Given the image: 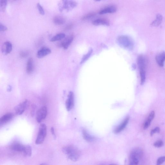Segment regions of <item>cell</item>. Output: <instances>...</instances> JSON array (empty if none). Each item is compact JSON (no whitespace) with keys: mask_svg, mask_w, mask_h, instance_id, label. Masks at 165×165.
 Masks as SVG:
<instances>
[{"mask_svg":"<svg viewBox=\"0 0 165 165\" xmlns=\"http://www.w3.org/2000/svg\"><path fill=\"white\" fill-rule=\"evenodd\" d=\"M62 151L70 160L73 162L77 161L81 156V152L75 146L68 145L63 147Z\"/></svg>","mask_w":165,"mask_h":165,"instance_id":"1","label":"cell"},{"mask_svg":"<svg viewBox=\"0 0 165 165\" xmlns=\"http://www.w3.org/2000/svg\"><path fill=\"white\" fill-rule=\"evenodd\" d=\"M117 42L122 48L128 50H133L134 44L132 38L128 36L123 35L117 39Z\"/></svg>","mask_w":165,"mask_h":165,"instance_id":"2","label":"cell"},{"mask_svg":"<svg viewBox=\"0 0 165 165\" xmlns=\"http://www.w3.org/2000/svg\"><path fill=\"white\" fill-rule=\"evenodd\" d=\"M77 3L72 1H62L59 3V9L61 12H67L77 6Z\"/></svg>","mask_w":165,"mask_h":165,"instance_id":"3","label":"cell"},{"mask_svg":"<svg viewBox=\"0 0 165 165\" xmlns=\"http://www.w3.org/2000/svg\"><path fill=\"white\" fill-rule=\"evenodd\" d=\"M47 134V127L44 123L41 124L40 125L38 136L35 143L37 145L42 144L46 137Z\"/></svg>","mask_w":165,"mask_h":165,"instance_id":"4","label":"cell"},{"mask_svg":"<svg viewBox=\"0 0 165 165\" xmlns=\"http://www.w3.org/2000/svg\"><path fill=\"white\" fill-rule=\"evenodd\" d=\"M146 61L145 58L143 55H140L138 57V63L141 78H144L145 76Z\"/></svg>","mask_w":165,"mask_h":165,"instance_id":"5","label":"cell"},{"mask_svg":"<svg viewBox=\"0 0 165 165\" xmlns=\"http://www.w3.org/2000/svg\"><path fill=\"white\" fill-rule=\"evenodd\" d=\"M47 115H48V108L46 106H43L37 112L36 119L38 122L40 123L42 122L46 119Z\"/></svg>","mask_w":165,"mask_h":165,"instance_id":"6","label":"cell"},{"mask_svg":"<svg viewBox=\"0 0 165 165\" xmlns=\"http://www.w3.org/2000/svg\"><path fill=\"white\" fill-rule=\"evenodd\" d=\"M143 155V150L140 148H136L133 150L130 155L129 159H134L140 161Z\"/></svg>","mask_w":165,"mask_h":165,"instance_id":"7","label":"cell"},{"mask_svg":"<svg viewBox=\"0 0 165 165\" xmlns=\"http://www.w3.org/2000/svg\"><path fill=\"white\" fill-rule=\"evenodd\" d=\"M28 104V101L25 100L24 101L17 105L15 108V111L16 114L21 115L24 112L27 108Z\"/></svg>","mask_w":165,"mask_h":165,"instance_id":"8","label":"cell"},{"mask_svg":"<svg viewBox=\"0 0 165 165\" xmlns=\"http://www.w3.org/2000/svg\"><path fill=\"white\" fill-rule=\"evenodd\" d=\"M73 39V35H70V36L65 38L60 43L58 44V46L61 47H62L64 50H67L72 43Z\"/></svg>","mask_w":165,"mask_h":165,"instance_id":"9","label":"cell"},{"mask_svg":"<svg viewBox=\"0 0 165 165\" xmlns=\"http://www.w3.org/2000/svg\"><path fill=\"white\" fill-rule=\"evenodd\" d=\"M66 105V108L68 111L73 108L74 105V95L73 92L71 91L69 93Z\"/></svg>","mask_w":165,"mask_h":165,"instance_id":"10","label":"cell"},{"mask_svg":"<svg viewBox=\"0 0 165 165\" xmlns=\"http://www.w3.org/2000/svg\"><path fill=\"white\" fill-rule=\"evenodd\" d=\"M51 52V50L49 48L44 47L38 50L37 56L38 58H42L50 54Z\"/></svg>","mask_w":165,"mask_h":165,"instance_id":"11","label":"cell"},{"mask_svg":"<svg viewBox=\"0 0 165 165\" xmlns=\"http://www.w3.org/2000/svg\"><path fill=\"white\" fill-rule=\"evenodd\" d=\"M13 45L9 41L5 42L2 47V52L5 55H7L12 50Z\"/></svg>","mask_w":165,"mask_h":165,"instance_id":"12","label":"cell"},{"mask_svg":"<svg viewBox=\"0 0 165 165\" xmlns=\"http://www.w3.org/2000/svg\"><path fill=\"white\" fill-rule=\"evenodd\" d=\"M129 118L127 117L114 130V133L115 134H118L122 132L124 129L127 126L129 122Z\"/></svg>","mask_w":165,"mask_h":165,"instance_id":"13","label":"cell"},{"mask_svg":"<svg viewBox=\"0 0 165 165\" xmlns=\"http://www.w3.org/2000/svg\"><path fill=\"white\" fill-rule=\"evenodd\" d=\"M156 61L159 66L163 67L165 61V52L162 51L159 53L156 56Z\"/></svg>","mask_w":165,"mask_h":165,"instance_id":"14","label":"cell"},{"mask_svg":"<svg viewBox=\"0 0 165 165\" xmlns=\"http://www.w3.org/2000/svg\"><path fill=\"white\" fill-rule=\"evenodd\" d=\"M25 145L19 143H14L12 144L10 148L15 151L23 152L25 148Z\"/></svg>","mask_w":165,"mask_h":165,"instance_id":"15","label":"cell"},{"mask_svg":"<svg viewBox=\"0 0 165 165\" xmlns=\"http://www.w3.org/2000/svg\"><path fill=\"white\" fill-rule=\"evenodd\" d=\"M13 116V114L11 113H8L5 114L0 119L1 125L4 124L10 121L12 119Z\"/></svg>","mask_w":165,"mask_h":165,"instance_id":"16","label":"cell"},{"mask_svg":"<svg viewBox=\"0 0 165 165\" xmlns=\"http://www.w3.org/2000/svg\"><path fill=\"white\" fill-rule=\"evenodd\" d=\"M155 116V112L153 111H152L149 114L148 118H147L144 124V129H146L149 127L152 120L154 119Z\"/></svg>","mask_w":165,"mask_h":165,"instance_id":"17","label":"cell"},{"mask_svg":"<svg viewBox=\"0 0 165 165\" xmlns=\"http://www.w3.org/2000/svg\"><path fill=\"white\" fill-rule=\"evenodd\" d=\"M82 134L84 138L88 142H92L96 140L95 137L88 133L84 129L82 130Z\"/></svg>","mask_w":165,"mask_h":165,"instance_id":"18","label":"cell"},{"mask_svg":"<svg viewBox=\"0 0 165 165\" xmlns=\"http://www.w3.org/2000/svg\"><path fill=\"white\" fill-rule=\"evenodd\" d=\"M93 24L94 25H104L109 26V22L107 20L104 19H98L94 20L92 22Z\"/></svg>","mask_w":165,"mask_h":165,"instance_id":"19","label":"cell"},{"mask_svg":"<svg viewBox=\"0 0 165 165\" xmlns=\"http://www.w3.org/2000/svg\"><path fill=\"white\" fill-rule=\"evenodd\" d=\"M116 8L114 6H110L105 8L100 11L99 14L101 15L108 13H112L116 12Z\"/></svg>","mask_w":165,"mask_h":165,"instance_id":"20","label":"cell"},{"mask_svg":"<svg viewBox=\"0 0 165 165\" xmlns=\"http://www.w3.org/2000/svg\"><path fill=\"white\" fill-rule=\"evenodd\" d=\"M34 70V64L33 58H29L27 64L26 70L28 74L31 73Z\"/></svg>","mask_w":165,"mask_h":165,"instance_id":"21","label":"cell"},{"mask_svg":"<svg viewBox=\"0 0 165 165\" xmlns=\"http://www.w3.org/2000/svg\"><path fill=\"white\" fill-rule=\"evenodd\" d=\"M163 19V17L161 14H158L156 15V19L151 24L152 26L157 27L160 25Z\"/></svg>","mask_w":165,"mask_h":165,"instance_id":"22","label":"cell"},{"mask_svg":"<svg viewBox=\"0 0 165 165\" xmlns=\"http://www.w3.org/2000/svg\"><path fill=\"white\" fill-rule=\"evenodd\" d=\"M53 20L55 24L57 25H62L66 22V20L64 17L61 16H55Z\"/></svg>","mask_w":165,"mask_h":165,"instance_id":"23","label":"cell"},{"mask_svg":"<svg viewBox=\"0 0 165 165\" xmlns=\"http://www.w3.org/2000/svg\"><path fill=\"white\" fill-rule=\"evenodd\" d=\"M66 37L65 34L64 33H58L52 37L50 39L51 42H54L55 41H60L62 40Z\"/></svg>","mask_w":165,"mask_h":165,"instance_id":"24","label":"cell"},{"mask_svg":"<svg viewBox=\"0 0 165 165\" xmlns=\"http://www.w3.org/2000/svg\"><path fill=\"white\" fill-rule=\"evenodd\" d=\"M23 153L26 156H31L32 153L31 147L29 145H25V148Z\"/></svg>","mask_w":165,"mask_h":165,"instance_id":"25","label":"cell"},{"mask_svg":"<svg viewBox=\"0 0 165 165\" xmlns=\"http://www.w3.org/2000/svg\"><path fill=\"white\" fill-rule=\"evenodd\" d=\"M92 52V49H90L89 51H88L87 53L84 55L83 57H82L81 61L80 64H82L85 61H87L88 59V58H89L91 56Z\"/></svg>","mask_w":165,"mask_h":165,"instance_id":"26","label":"cell"},{"mask_svg":"<svg viewBox=\"0 0 165 165\" xmlns=\"http://www.w3.org/2000/svg\"><path fill=\"white\" fill-rule=\"evenodd\" d=\"M0 3H1V10L3 12L5 11L7 6V1H6V0H1V1H0Z\"/></svg>","mask_w":165,"mask_h":165,"instance_id":"27","label":"cell"},{"mask_svg":"<svg viewBox=\"0 0 165 165\" xmlns=\"http://www.w3.org/2000/svg\"><path fill=\"white\" fill-rule=\"evenodd\" d=\"M37 7L39 12V13L42 15H44L45 14L44 10L42 6L39 3L37 4Z\"/></svg>","mask_w":165,"mask_h":165,"instance_id":"28","label":"cell"},{"mask_svg":"<svg viewBox=\"0 0 165 165\" xmlns=\"http://www.w3.org/2000/svg\"><path fill=\"white\" fill-rule=\"evenodd\" d=\"M95 13H91L90 14H87V15L84 16L83 17H82V20H86L90 19L91 17H93L95 15Z\"/></svg>","mask_w":165,"mask_h":165,"instance_id":"29","label":"cell"},{"mask_svg":"<svg viewBox=\"0 0 165 165\" xmlns=\"http://www.w3.org/2000/svg\"><path fill=\"white\" fill-rule=\"evenodd\" d=\"M129 163L128 165H138L139 161L134 160V159H129Z\"/></svg>","mask_w":165,"mask_h":165,"instance_id":"30","label":"cell"},{"mask_svg":"<svg viewBox=\"0 0 165 165\" xmlns=\"http://www.w3.org/2000/svg\"><path fill=\"white\" fill-rule=\"evenodd\" d=\"M165 162V156H162L159 158L156 162V165H161Z\"/></svg>","mask_w":165,"mask_h":165,"instance_id":"31","label":"cell"},{"mask_svg":"<svg viewBox=\"0 0 165 165\" xmlns=\"http://www.w3.org/2000/svg\"><path fill=\"white\" fill-rule=\"evenodd\" d=\"M164 145V143L163 141L161 140H159L156 141L154 144V146L156 147L159 148V147H161L163 146Z\"/></svg>","mask_w":165,"mask_h":165,"instance_id":"32","label":"cell"},{"mask_svg":"<svg viewBox=\"0 0 165 165\" xmlns=\"http://www.w3.org/2000/svg\"><path fill=\"white\" fill-rule=\"evenodd\" d=\"M160 131V129L159 127H156L154 129L152 130L151 131L150 134L151 136H152L153 135L156 133H159Z\"/></svg>","mask_w":165,"mask_h":165,"instance_id":"33","label":"cell"},{"mask_svg":"<svg viewBox=\"0 0 165 165\" xmlns=\"http://www.w3.org/2000/svg\"><path fill=\"white\" fill-rule=\"evenodd\" d=\"M29 55V53L27 51H21L20 53V56L23 58H26Z\"/></svg>","mask_w":165,"mask_h":165,"instance_id":"34","label":"cell"},{"mask_svg":"<svg viewBox=\"0 0 165 165\" xmlns=\"http://www.w3.org/2000/svg\"><path fill=\"white\" fill-rule=\"evenodd\" d=\"M7 28L2 23H0V31H1L3 32L6 31L7 30Z\"/></svg>","mask_w":165,"mask_h":165,"instance_id":"35","label":"cell"},{"mask_svg":"<svg viewBox=\"0 0 165 165\" xmlns=\"http://www.w3.org/2000/svg\"><path fill=\"white\" fill-rule=\"evenodd\" d=\"M51 132L52 135H53V136L55 137H56V135H55V134L54 129V128L53 127H52L51 128Z\"/></svg>","mask_w":165,"mask_h":165,"instance_id":"36","label":"cell"},{"mask_svg":"<svg viewBox=\"0 0 165 165\" xmlns=\"http://www.w3.org/2000/svg\"><path fill=\"white\" fill-rule=\"evenodd\" d=\"M40 165H47L45 163H42V164H41Z\"/></svg>","mask_w":165,"mask_h":165,"instance_id":"37","label":"cell"},{"mask_svg":"<svg viewBox=\"0 0 165 165\" xmlns=\"http://www.w3.org/2000/svg\"><path fill=\"white\" fill-rule=\"evenodd\" d=\"M109 165H117L115 164H110Z\"/></svg>","mask_w":165,"mask_h":165,"instance_id":"38","label":"cell"},{"mask_svg":"<svg viewBox=\"0 0 165 165\" xmlns=\"http://www.w3.org/2000/svg\"><path fill=\"white\" fill-rule=\"evenodd\" d=\"M104 165V164H101V165Z\"/></svg>","mask_w":165,"mask_h":165,"instance_id":"39","label":"cell"}]
</instances>
